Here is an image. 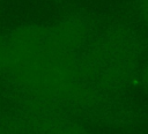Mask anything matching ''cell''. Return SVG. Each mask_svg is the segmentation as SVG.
<instances>
[{"label":"cell","mask_w":148,"mask_h":134,"mask_svg":"<svg viewBox=\"0 0 148 134\" xmlns=\"http://www.w3.org/2000/svg\"><path fill=\"white\" fill-rule=\"evenodd\" d=\"M90 32L91 29L87 21L79 17H71L59 21L49 28L45 39L62 51L76 53L80 49L87 46L90 39Z\"/></svg>","instance_id":"1"},{"label":"cell","mask_w":148,"mask_h":134,"mask_svg":"<svg viewBox=\"0 0 148 134\" xmlns=\"http://www.w3.org/2000/svg\"><path fill=\"white\" fill-rule=\"evenodd\" d=\"M141 79H142V81H143L146 84H148V68H146V69L142 72Z\"/></svg>","instance_id":"2"}]
</instances>
